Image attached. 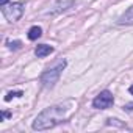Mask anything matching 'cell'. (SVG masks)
<instances>
[{
    "label": "cell",
    "instance_id": "cell-2",
    "mask_svg": "<svg viewBox=\"0 0 133 133\" xmlns=\"http://www.w3.org/2000/svg\"><path fill=\"white\" fill-rule=\"evenodd\" d=\"M66 66H68V61H66L64 58H61V59H58L53 66L47 68V69L42 72V75H41V83H42V86L47 88V89H52V88L55 86V83L59 80V75L63 74V71H64Z\"/></svg>",
    "mask_w": 133,
    "mask_h": 133
},
{
    "label": "cell",
    "instance_id": "cell-12",
    "mask_svg": "<svg viewBox=\"0 0 133 133\" xmlns=\"http://www.w3.org/2000/svg\"><path fill=\"white\" fill-rule=\"evenodd\" d=\"M2 116H3V117H10V116H11V113H10V111H3V113H2Z\"/></svg>",
    "mask_w": 133,
    "mask_h": 133
},
{
    "label": "cell",
    "instance_id": "cell-5",
    "mask_svg": "<svg viewBox=\"0 0 133 133\" xmlns=\"http://www.w3.org/2000/svg\"><path fill=\"white\" fill-rule=\"evenodd\" d=\"M52 52H53V47H52V45H47V44H39V45L35 49V55H36L38 58H44V56L50 55Z\"/></svg>",
    "mask_w": 133,
    "mask_h": 133
},
{
    "label": "cell",
    "instance_id": "cell-4",
    "mask_svg": "<svg viewBox=\"0 0 133 133\" xmlns=\"http://www.w3.org/2000/svg\"><path fill=\"white\" fill-rule=\"evenodd\" d=\"M113 102H114L113 94H111L108 89H105V91H102L100 94H97V96L94 97L92 107H94L96 110H107V108H110V107L113 105Z\"/></svg>",
    "mask_w": 133,
    "mask_h": 133
},
{
    "label": "cell",
    "instance_id": "cell-3",
    "mask_svg": "<svg viewBox=\"0 0 133 133\" xmlns=\"http://www.w3.org/2000/svg\"><path fill=\"white\" fill-rule=\"evenodd\" d=\"M2 8H3V10H2L3 16H5L10 22L19 21V19L22 17V14H24V3H21V2H14V3H11V5H8V6H2Z\"/></svg>",
    "mask_w": 133,
    "mask_h": 133
},
{
    "label": "cell",
    "instance_id": "cell-6",
    "mask_svg": "<svg viewBox=\"0 0 133 133\" xmlns=\"http://www.w3.org/2000/svg\"><path fill=\"white\" fill-rule=\"evenodd\" d=\"M119 25H131L133 24V6H130L117 21Z\"/></svg>",
    "mask_w": 133,
    "mask_h": 133
},
{
    "label": "cell",
    "instance_id": "cell-7",
    "mask_svg": "<svg viewBox=\"0 0 133 133\" xmlns=\"http://www.w3.org/2000/svg\"><path fill=\"white\" fill-rule=\"evenodd\" d=\"M41 35H42V28L38 27V25H33V27L28 30V39H30V41H36L38 38H41Z\"/></svg>",
    "mask_w": 133,
    "mask_h": 133
},
{
    "label": "cell",
    "instance_id": "cell-9",
    "mask_svg": "<svg viewBox=\"0 0 133 133\" xmlns=\"http://www.w3.org/2000/svg\"><path fill=\"white\" fill-rule=\"evenodd\" d=\"M8 45H10V49H11V50H17V49H21V47H22V42H21V41H10V42H8Z\"/></svg>",
    "mask_w": 133,
    "mask_h": 133
},
{
    "label": "cell",
    "instance_id": "cell-1",
    "mask_svg": "<svg viewBox=\"0 0 133 133\" xmlns=\"http://www.w3.org/2000/svg\"><path fill=\"white\" fill-rule=\"evenodd\" d=\"M69 103H59V105H53L45 108L44 111H41L36 119L33 121V130H49L53 128L55 125H58L59 122H63L69 114Z\"/></svg>",
    "mask_w": 133,
    "mask_h": 133
},
{
    "label": "cell",
    "instance_id": "cell-11",
    "mask_svg": "<svg viewBox=\"0 0 133 133\" xmlns=\"http://www.w3.org/2000/svg\"><path fill=\"white\" fill-rule=\"evenodd\" d=\"M8 2H10V0H0V6H6Z\"/></svg>",
    "mask_w": 133,
    "mask_h": 133
},
{
    "label": "cell",
    "instance_id": "cell-10",
    "mask_svg": "<svg viewBox=\"0 0 133 133\" xmlns=\"http://www.w3.org/2000/svg\"><path fill=\"white\" fill-rule=\"evenodd\" d=\"M122 108H124V111H133V102L131 103H125Z\"/></svg>",
    "mask_w": 133,
    "mask_h": 133
},
{
    "label": "cell",
    "instance_id": "cell-8",
    "mask_svg": "<svg viewBox=\"0 0 133 133\" xmlns=\"http://www.w3.org/2000/svg\"><path fill=\"white\" fill-rule=\"evenodd\" d=\"M22 96H24V92H22V91H16V92H13V91H11V92H8V94H6L5 100H6V102H10L13 97H22Z\"/></svg>",
    "mask_w": 133,
    "mask_h": 133
},
{
    "label": "cell",
    "instance_id": "cell-13",
    "mask_svg": "<svg viewBox=\"0 0 133 133\" xmlns=\"http://www.w3.org/2000/svg\"><path fill=\"white\" fill-rule=\"evenodd\" d=\"M128 92H130V94L133 96V86H130V88H128Z\"/></svg>",
    "mask_w": 133,
    "mask_h": 133
}]
</instances>
